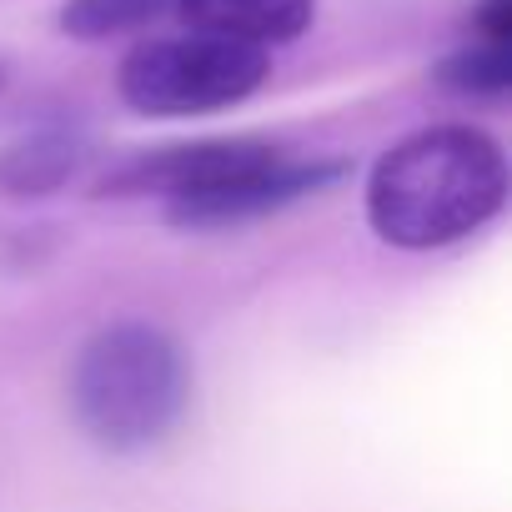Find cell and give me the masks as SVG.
<instances>
[{
    "instance_id": "cell-1",
    "label": "cell",
    "mask_w": 512,
    "mask_h": 512,
    "mask_svg": "<svg viewBox=\"0 0 512 512\" xmlns=\"http://www.w3.org/2000/svg\"><path fill=\"white\" fill-rule=\"evenodd\" d=\"M507 156L477 126H427L367 176V221L387 246L432 251L482 231L507 206Z\"/></svg>"
},
{
    "instance_id": "cell-2",
    "label": "cell",
    "mask_w": 512,
    "mask_h": 512,
    "mask_svg": "<svg viewBox=\"0 0 512 512\" xmlns=\"http://www.w3.org/2000/svg\"><path fill=\"white\" fill-rule=\"evenodd\" d=\"M191 407L186 347L151 322L101 327L71 367V412L106 452H146L176 432Z\"/></svg>"
},
{
    "instance_id": "cell-3",
    "label": "cell",
    "mask_w": 512,
    "mask_h": 512,
    "mask_svg": "<svg viewBox=\"0 0 512 512\" xmlns=\"http://www.w3.org/2000/svg\"><path fill=\"white\" fill-rule=\"evenodd\" d=\"M267 71H272L267 51L186 31V36L141 41L121 61L116 91L136 116L176 121V116H211V111L241 106L246 96L262 91Z\"/></svg>"
},
{
    "instance_id": "cell-4",
    "label": "cell",
    "mask_w": 512,
    "mask_h": 512,
    "mask_svg": "<svg viewBox=\"0 0 512 512\" xmlns=\"http://www.w3.org/2000/svg\"><path fill=\"white\" fill-rule=\"evenodd\" d=\"M342 176H347L342 161H322V156L302 161V156H287L282 146H262L251 161L216 176L211 186L186 191L161 206H166V221L181 231H226V226H246L272 211H287V206L337 186Z\"/></svg>"
},
{
    "instance_id": "cell-5",
    "label": "cell",
    "mask_w": 512,
    "mask_h": 512,
    "mask_svg": "<svg viewBox=\"0 0 512 512\" xmlns=\"http://www.w3.org/2000/svg\"><path fill=\"white\" fill-rule=\"evenodd\" d=\"M176 16L201 36L272 51L312 26L317 0H176Z\"/></svg>"
},
{
    "instance_id": "cell-6",
    "label": "cell",
    "mask_w": 512,
    "mask_h": 512,
    "mask_svg": "<svg viewBox=\"0 0 512 512\" xmlns=\"http://www.w3.org/2000/svg\"><path fill=\"white\" fill-rule=\"evenodd\" d=\"M81 166V141L71 131H31L0 151V191L6 196H51Z\"/></svg>"
},
{
    "instance_id": "cell-7",
    "label": "cell",
    "mask_w": 512,
    "mask_h": 512,
    "mask_svg": "<svg viewBox=\"0 0 512 512\" xmlns=\"http://www.w3.org/2000/svg\"><path fill=\"white\" fill-rule=\"evenodd\" d=\"M161 16H176V0H66L61 31L76 41H116L156 26Z\"/></svg>"
},
{
    "instance_id": "cell-8",
    "label": "cell",
    "mask_w": 512,
    "mask_h": 512,
    "mask_svg": "<svg viewBox=\"0 0 512 512\" xmlns=\"http://www.w3.org/2000/svg\"><path fill=\"white\" fill-rule=\"evenodd\" d=\"M437 81L457 96H477V101H492V96H507L512 86V41H467L462 51H452L442 66H437Z\"/></svg>"
},
{
    "instance_id": "cell-9",
    "label": "cell",
    "mask_w": 512,
    "mask_h": 512,
    "mask_svg": "<svg viewBox=\"0 0 512 512\" xmlns=\"http://www.w3.org/2000/svg\"><path fill=\"white\" fill-rule=\"evenodd\" d=\"M472 36L477 41H512V0H477Z\"/></svg>"
}]
</instances>
